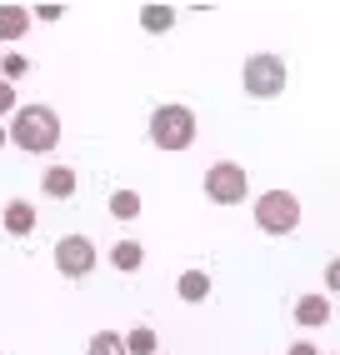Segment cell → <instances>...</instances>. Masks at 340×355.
Here are the masks:
<instances>
[{
    "instance_id": "2",
    "label": "cell",
    "mask_w": 340,
    "mask_h": 355,
    "mask_svg": "<svg viewBox=\"0 0 340 355\" xmlns=\"http://www.w3.org/2000/svg\"><path fill=\"white\" fill-rule=\"evenodd\" d=\"M196 110L180 105V101H165L151 110V125H145V135H151V146L155 150H185V146H196Z\"/></svg>"
},
{
    "instance_id": "6",
    "label": "cell",
    "mask_w": 340,
    "mask_h": 355,
    "mask_svg": "<svg viewBox=\"0 0 340 355\" xmlns=\"http://www.w3.org/2000/svg\"><path fill=\"white\" fill-rule=\"evenodd\" d=\"M51 255H56V270L65 280H85L95 270V241L90 235H60Z\"/></svg>"
},
{
    "instance_id": "13",
    "label": "cell",
    "mask_w": 340,
    "mask_h": 355,
    "mask_svg": "<svg viewBox=\"0 0 340 355\" xmlns=\"http://www.w3.org/2000/svg\"><path fill=\"white\" fill-rule=\"evenodd\" d=\"M110 266H115L120 275H135V270L145 266V245H140V241H115V245H110Z\"/></svg>"
},
{
    "instance_id": "19",
    "label": "cell",
    "mask_w": 340,
    "mask_h": 355,
    "mask_svg": "<svg viewBox=\"0 0 340 355\" xmlns=\"http://www.w3.org/2000/svg\"><path fill=\"white\" fill-rule=\"evenodd\" d=\"M60 15H65V6H56V0H45V6H35V20H40V26H56Z\"/></svg>"
},
{
    "instance_id": "14",
    "label": "cell",
    "mask_w": 340,
    "mask_h": 355,
    "mask_svg": "<svg viewBox=\"0 0 340 355\" xmlns=\"http://www.w3.org/2000/svg\"><path fill=\"white\" fill-rule=\"evenodd\" d=\"M140 191H130V185H120V191H110V216L115 220H135L140 216Z\"/></svg>"
},
{
    "instance_id": "4",
    "label": "cell",
    "mask_w": 340,
    "mask_h": 355,
    "mask_svg": "<svg viewBox=\"0 0 340 355\" xmlns=\"http://www.w3.org/2000/svg\"><path fill=\"white\" fill-rule=\"evenodd\" d=\"M250 216H255V225L265 235H290V230L300 225V200L290 196V191H265V196H255Z\"/></svg>"
},
{
    "instance_id": "22",
    "label": "cell",
    "mask_w": 340,
    "mask_h": 355,
    "mask_svg": "<svg viewBox=\"0 0 340 355\" xmlns=\"http://www.w3.org/2000/svg\"><path fill=\"white\" fill-rule=\"evenodd\" d=\"M6 146H10V130H6V125H0V150H6Z\"/></svg>"
},
{
    "instance_id": "7",
    "label": "cell",
    "mask_w": 340,
    "mask_h": 355,
    "mask_svg": "<svg viewBox=\"0 0 340 355\" xmlns=\"http://www.w3.org/2000/svg\"><path fill=\"white\" fill-rule=\"evenodd\" d=\"M31 26H35V10H26V6H0V45L26 40Z\"/></svg>"
},
{
    "instance_id": "21",
    "label": "cell",
    "mask_w": 340,
    "mask_h": 355,
    "mask_svg": "<svg viewBox=\"0 0 340 355\" xmlns=\"http://www.w3.org/2000/svg\"><path fill=\"white\" fill-rule=\"evenodd\" d=\"M285 355H321V350H315V345H310V340H296V345H290V350H285Z\"/></svg>"
},
{
    "instance_id": "16",
    "label": "cell",
    "mask_w": 340,
    "mask_h": 355,
    "mask_svg": "<svg viewBox=\"0 0 340 355\" xmlns=\"http://www.w3.org/2000/svg\"><path fill=\"white\" fill-rule=\"evenodd\" d=\"M126 350L130 355H155L160 350V336H155L151 325H135V330H126Z\"/></svg>"
},
{
    "instance_id": "15",
    "label": "cell",
    "mask_w": 340,
    "mask_h": 355,
    "mask_svg": "<svg viewBox=\"0 0 340 355\" xmlns=\"http://www.w3.org/2000/svg\"><path fill=\"white\" fill-rule=\"evenodd\" d=\"M85 355H130V350H126V336H115V330H95Z\"/></svg>"
},
{
    "instance_id": "1",
    "label": "cell",
    "mask_w": 340,
    "mask_h": 355,
    "mask_svg": "<svg viewBox=\"0 0 340 355\" xmlns=\"http://www.w3.org/2000/svg\"><path fill=\"white\" fill-rule=\"evenodd\" d=\"M6 130H10V146L26 155H51L60 146V115H56V105H40V101L20 105L6 121Z\"/></svg>"
},
{
    "instance_id": "11",
    "label": "cell",
    "mask_w": 340,
    "mask_h": 355,
    "mask_svg": "<svg viewBox=\"0 0 340 355\" xmlns=\"http://www.w3.org/2000/svg\"><path fill=\"white\" fill-rule=\"evenodd\" d=\"M325 320H330V300H325V295H300V300H296V325L321 330Z\"/></svg>"
},
{
    "instance_id": "5",
    "label": "cell",
    "mask_w": 340,
    "mask_h": 355,
    "mask_svg": "<svg viewBox=\"0 0 340 355\" xmlns=\"http://www.w3.org/2000/svg\"><path fill=\"white\" fill-rule=\"evenodd\" d=\"M201 185H205L210 205H240L250 196V175H246V165H235V160H215Z\"/></svg>"
},
{
    "instance_id": "20",
    "label": "cell",
    "mask_w": 340,
    "mask_h": 355,
    "mask_svg": "<svg viewBox=\"0 0 340 355\" xmlns=\"http://www.w3.org/2000/svg\"><path fill=\"white\" fill-rule=\"evenodd\" d=\"M325 291H330V295H340V255L325 266Z\"/></svg>"
},
{
    "instance_id": "3",
    "label": "cell",
    "mask_w": 340,
    "mask_h": 355,
    "mask_svg": "<svg viewBox=\"0 0 340 355\" xmlns=\"http://www.w3.org/2000/svg\"><path fill=\"white\" fill-rule=\"evenodd\" d=\"M285 80H290V70H285V60L275 51H255V55H246V65H240V90H246L250 101H275L285 90Z\"/></svg>"
},
{
    "instance_id": "17",
    "label": "cell",
    "mask_w": 340,
    "mask_h": 355,
    "mask_svg": "<svg viewBox=\"0 0 340 355\" xmlns=\"http://www.w3.org/2000/svg\"><path fill=\"white\" fill-rule=\"evenodd\" d=\"M31 70H35V60L20 55V51H6V60H0V76H6V80H26Z\"/></svg>"
},
{
    "instance_id": "18",
    "label": "cell",
    "mask_w": 340,
    "mask_h": 355,
    "mask_svg": "<svg viewBox=\"0 0 340 355\" xmlns=\"http://www.w3.org/2000/svg\"><path fill=\"white\" fill-rule=\"evenodd\" d=\"M15 110H20V101H15V80L0 76V115H15Z\"/></svg>"
},
{
    "instance_id": "9",
    "label": "cell",
    "mask_w": 340,
    "mask_h": 355,
    "mask_svg": "<svg viewBox=\"0 0 340 355\" xmlns=\"http://www.w3.org/2000/svg\"><path fill=\"white\" fill-rule=\"evenodd\" d=\"M0 225H6L15 241H26V235L35 230V205H31V200H6V210H0Z\"/></svg>"
},
{
    "instance_id": "12",
    "label": "cell",
    "mask_w": 340,
    "mask_h": 355,
    "mask_svg": "<svg viewBox=\"0 0 340 355\" xmlns=\"http://www.w3.org/2000/svg\"><path fill=\"white\" fill-rule=\"evenodd\" d=\"M140 31L145 35H170L176 31V6H155V0L140 6Z\"/></svg>"
},
{
    "instance_id": "8",
    "label": "cell",
    "mask_w": 340,
    "mask_h": 355,
    "mask_svg": "<svg viewBox=\"0 0 340 355\" xmlns=\"http://www.w3.org/2000/svg\"><path fill=\"white\" fill-rule=\"evenodd\" d=\"M76 185H80L76 165H51V171L40 175V191L51 196V200H70V196H76Z\"/></svg>"
},
{
    "instance_id": "23",
    "label": "cell",
    "mask_w": 340,
    "mask_h": 355,
    "mask_svg": "<svg viewBox=\"0 0 340 355\" xmlns=\"http://www.w3.org/2000/svg\"><path fill=\"white\" fill-rule=\"evenodd\" d=\"M0 60H6V45H0Z\"/></svg>"
},
{
    "instance_id": "10",
    "label": "cell",
    "mask_w": 340,
    "mask_h": 355,
    "mask_svg": "<svg viewBox=\"0 0 340 355\" xmlns=\"http://www.w3.org/2000/svg\"><path fill=\"white\" fill-rule=\"evenodd\" d=\"M176 295H180L185 305H201V300L210 295V275H205L201 266H190V270H180V275H176Z\"/></svg>"
}]
</instances>
